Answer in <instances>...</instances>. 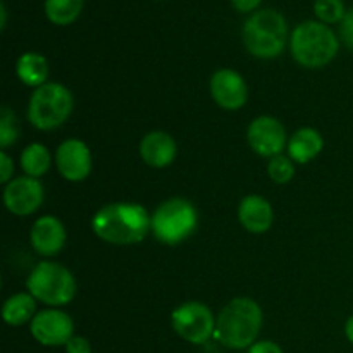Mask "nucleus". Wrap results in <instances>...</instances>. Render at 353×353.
Segmentation results:
<instances>
[{
	"label": "nucleus",
	"mask_w": 353,
	"mask_h": 353,
	"mask_svg": "<svg viewBox=\"0 0 353 353\" xmlns=\"http://www.w3.org/2000/svg\"><path fill=\"white\" fill-rule=\"evenodd\" d=\"M93 233L110 245H134L152 231V216L134 202L107 203L92 219Z\"/></svg>",
	"instance_id": "nucleus-1"
},
{
	"label": "nucleus",
	"mask_w": 353,
	"mask_h": 353,
	"mask_svg": "<svg viewBox=\"0 0 353 353\" xmlns=\"http://www.w3.org/2000/svg\"><path fill=\"white\" fill-rule=\"evenodd\" d=\"M264 314L255 300L240 296L224 307L216 317L214 338L231 350H245L257 341Z\"/></svg>",
	"instance_id": "nucleus-2"
},
{
	"label": "nucleus",
	"mask_w": 353,
	"mask_h": 353,
	"mask_svg": "<svg viewBox=\"0 0 353 353\" xmlns=\"http://www.w3.org/2000/svg\"><path fill=\"white\" fill-rule=\"evenodd\" d=\"M340 41L327 24L305 21L293 30L290 50L293 59L307 69H319L330 64L338 54Z\"/></svg>",
	"instance_id": "nucleus-3"
},
{
	"label": "nucleus",
	"mask_w": 353,
	"mask_h": 353,
	"mask_svg": "<svg viewBox=\"0 0 353 353\" xmlns=\"http://www.w3.org/2000/svg\"><path fill=\"white\" fill-rule=\"evenodd\" d=\"M288 40L285 17L272 9H264L248 17L243 26V43L257 59H274L283 54Z\"/></svg>",
	"instance_id": "nucleus-4"
},
{
	"label": "nucleus",
	"mask_w": 353,
	"mask_h": 353,
	"mask_svg": "<svg viewBox=\"0 0 353 353\" xmlns=\"http://www.w3.org/2000/svg\"><path fill=\"white\" fill-rule=\"evenodd\" d=\"M26 288L28 293L37 299V302L57 309L72 302L76 295V279L64 265L41 261L28 276Z\"/></svg>",
	"instance_id": "nucleus-5"
},
{
	"label": "nucleus",
	"mask_w": 353,
	"mask_h": 353,
	"mask_svg": "<svg viewBox=\"0 0 353 353\" xmlns=\"http://www.w3.org/2000/svg\"><path fill=\"white\" fill-rule=\"evenodd\" d=\"M199 224V214L190 200L169 199L152 214V234L161 243L174 247L192 236Z\"/></svg>",
	"instance_id": "nucleus-6"
},
{
	"label": "nucleus",
	"mask_w": 353,
	"mask_h": 353,
	"mask_svg": "<svg viewBox=\"0 0 353 353\" xmlns=\"http://www.w3.org/2000/svg\"><path fill=\"white\" fill-rule=\"evenodd\" d=\"M72 95L61 83H45L28 102V119L37 130L52 131L62 126L72 112Z\"/></svg>",
	"instance_id": "nucleus-7"
},
{
	"label": "nucleus",
	"mask_w": 353,
	"mask_h": 353,
	"mask_svg": "<svg viewBox=\"0 0 353 353\" xmlns=\"http://www.w3.org/2000/svg\"><path fill=\"white\" fill-rule=\"evenodd\" d=\"M171 324L179 338L193 345H203L216 333V317L202 302H185L176 307Z\"/></svg>",
	"instance_id": "nucleus-8"
},
{
	"label": "nucleus",
	"mask_w": 353,
	"mask_h": 353,
	"mask_svg": "<svg viewBox=\"0 0 353 353\" xmlns=\"http://www.w3.org/2000/svg\"><path fill=\"white\" fill-rule=\"evenodd\" d=\"M247 141L255 154L269 159L281 155L288 147L285 126L271 116H259L252 121L247 130Z\"/></svg>",
	"instance_id": "nucleus-9"
},
{
	"label": "nucleus",
	"mask_w": 353,
	"mask_h": 353,
	"mask_svg": "<svg viewBox=\"0 0 353 353\" xmlns=\"http://www.w3.org/2000/svg\"><path fill=\"white\" fill-rule=\"evenodd\" d=\"M31 336L43 347H65L74 336V323L65 312L59 309H47L37 312L30 323Z\"/></svg>",
	"instance_id": "nucleus-10"
},
{
	"label": "nucleus",
	"mask_w": 353,
	"mask_h": 353,
	"mask_svg": "<svg viewBox=\"0 0 353 353\" xmlns=\"http://www.w3.org/2000/svg\"><path fill=\"white\" fill-rule=\"evenodd\" d=\"M43 185L37 178L21 176L9 181L3 188V205L14 216H30L43 203Z\"/></svg>",
	"instance_id": "nucleus-11"
},
{
	"label": "nucleus",
	"mask_w": 353,
	"mask_h": 353,
	"mask_svg": "<svg viewBox=\"0 0 353 353\" xmlns=\"http://www.w3.org/2000/svg\"><path fill=\"white\" fill-rule=\"evenodd\" d=\"M55 165L64 179L71 183L83 181L92 172V152L85 141L69 138L55 152Z\"/></svg>",
	"instance_id": "nucleus-12"
},
{
	"label": "nucleus",
	"mask_w": 353,
	"mask_h": 353,
	"mask_svg": "<svg viewBox=\"0 0 353 353\" xmlns=\"http://www.w3.org/2000/svg\"><path fill=\"white\" fill-rule=\"evenodd\" d=\"M210 95L221 109L238 110L247 103L248 86L243 76L233 69H219L209 83Z\"/></svg>",
	"instance_id": "nucleus-13"
},
{
	"label": "nucleus",
	"mask_w": 353,
	"mask_h": 353,
	"mask_svg": "<svg viewBox=\"0 0 353 353\" xmlns=\"http://www.w3.org/2000/svg\"><path fill=\"white\" fill-rule=\"evenodd\" d=\"M65 228L57 217L41 216L31 228L30 240L34 252L43 257L57 255L65 245Z\"/></svg>",
	"instance_id": "nucleus-14"
},
{
	"label": "nucleus",
	"mask_w": 353,
	"mask_h": 353,
	"mask_svg": "<svg viewBox=\"0 0 353 353\" xmlns=\"http://www.w3.org/2000/svg\"><path fill=\"white\" fill-rule=\"evenodd\" d=\"M140 155L147 165L154 169H164L174 162L178 155V145L174 138L165 131H150L140 141Z\"/></svg>",
	"instance_id": "nucleus-15"
},
{
	"label": "nucleus",
	"mask_w": 353,
	"mask_h": 353,
	"mask_svg": "<svg viewBox=\"0 0 353 353\" xmlns=\"http://www.w3.org/2000/svg\"><path fill=\"white\" fill-rule=\"evenodd\" d=\"M238 219L248 233L262 234L271 230L272 221H274V210L264 196L248 195L240 202Z\"/></svg>",
	"instance_id": "nucleus-16"
},
{
	"label": "nucleus",
	"mask_w": 353,
	"mask_h": 353,
	"mask_svg": "<svg viewBox=\"0 0 353 353\" xmlns=\"http://www.w3.org/2000/svg\"><path fill=\"white\" fill-rule=\"evenodd\" d=\"M324 140L321 133L314 128H300L290 137L288 155L296 164H307L323 152Z\"/></svg>",
	"instance_id": "nucleus-17"
},
{
	"label": "nucleus",
	"mask_w": 353,
	"mask_h": 353,
	"mask_svg": "<svg viewBox=\"0 0 353 353\" xmlns=\"http://www.w3.org/2000/svg\"><path fill=\"white\" fill-rule=\"evenodd\" d=\"M16 74L21 83L31 88H40L47 83L48 78V62L43 55L37 52H26L21 55L16 62Z\"/></svg>",
	"instance_id": "nucleus-18"
},
{
	"label": "nucleus",
	"mask_w": 353,
	"mask_h": 353,
	"mask_svg": "<svg viewBox=\"0 0 353 353\" xmlns=\"http://www.w3.org/2000/svg\"><path fill=\"white\" fill-rule=\"evenodd\" d=\"M37 316V299L31 293H16L2 307V317L9 326H24Z\"/></svg>",
	"instance_id": "nucleus-19"
},
{
	"label": "nucleus",
	"mask_w": 353,
	"mask_h": 353,
	"mask_svg": "<svg viewBox=\"0 0 353 353\" xmlns=\"http://www.w3.org/2000/svg\"><path fill=\"white\" fill-rule=\"evenodd\" d=\"M52 155L48 148L41 143H31L21 154V168L24 174L31 178H41L50 169Z\"/></svg>",
	"instance_id": "nucleus-20"
},
{
	"label": "nucleus",
	"mask_w": 353,
	"mask_h": 353,
	"mask_svg": "<svg viewBox=\"0 0 353 353\" xmlns=\"http://www.w3.org/2000/svg\"><path fill=\"white\" fill-rule=\"evenodd\" d=\"M83 3L85 0H47L45 14L54 24L65 26L78 19L83 10Z\"/></svg>",
	"instance_id": "nucleus-21"
},
{
	"label": "nucleus",
	"mask_w": 353,
	"mask_h": 353,
	"mask_svg": "<svg viewBox=\"0 0 353 353\" xmlns=\"http://www.w3.org/2000/svg\"><path fill=\"white\" fill-rule=\"evenodd\" d=\"M314 10H316V16L319 17L321 23L324 24L341 23V19L347 14L343 0H316Z\"/></svg>",
	"instance_id": "nucleus-22"
},
{
	"label": "nucleus",
	"mask_w": 353,
	"mask_h": 353,
	"mask_svg": "<svg viewBox=\"0 0 353 353\" xmlns=\"http://www.w3.org/2000/svg\"><path fill=\"white\" fill-rule=\"evenodd\" d=\"M268 172L272 181L278 183V185H285V183L292 181L293 174H295V165H293L292 159L281 154L269 159Z\"/></svg>",
	"instance_id": "nucleus-23"
},
{
	"label": "nucleus",
	"mask_w": 353,
	"mask_h": 353,
	"mask_svg": "<svg viewBox=\"0 0 353 353\" xmlns=\"http://www.w3.org/2000/svg\"><path fill=\"white\" fill-rule=\"evenodd\" d=\"M19 138V126H17L16 114L9 107H2L0 110V147L7 148Z\"/></svg>",
	"instance_id": "nucleus-24"
},
{
	"label": "nucleus",
	"mask_w": 353,
	"mask_h": 353,
	"mask_svg": "<svg viewBox=\"0 0 353 353\" xmlns=\"http://www.w3.org/2000/svg\"><path fill=\"white\" fill-rule=\"evenodd\" d=\"M340 37L350 50H353V9L347 10L340 23Z\"/></svg>",
	"instance_id": "nucleus-25"
},
{
	"label": "nucleus",
	"mask_w": 353,
	"mask_h": 353,
	"mask_svg": "<svg viewBox=\"0 0 353 353\" xmlns=\"http://www.w3.org/2000/svg\"><path fill=\"white\" fill-rule=\"evenodd\" d=\"M14 174V162L6 152H0V183L7 185L9 181H12Z\"/></svg>",
	"instance_id": "nucleus-26"
},
{
	"label": "nucleus",
	"mask_w": 353,
	"mask_h": 353,
	"mask_svg": "<svg viewBox=\"0 0 353 353\" xmlns=\"http://www.w3.org/2000/svg\"><path fill=\"white\" fill-rule=\"evenodd\" d=\"M64 348L65 353H92V345L85 336H72Z\"/></svg>",
	"instance_id": "nucleus-27"
},
{
	"label": "nucleus",
	"mask_w": 353,
	"mask_h": 353,
	"mask_svg": "<svg viewBox=\"0 0 353 353\" xmlns=\"http://www.w3.org/2000/svg\"><path fill=\"white\" fill-rule=\"evenodd\" d=\"M247 353H283V350L278 343H274V341L262 340L255 341V343L248 348Z\"/></svg>",
	"instance_id": "nucleus-28"
},
{
	"label": "nucleus",
	"mask_w": 353,
	"mask_h": 353,
	"mask_svg": "<svg viewBox=\"0 0 353 353\" xmlns=\"http://www.w3.org/2000/svg\"><path fill=\"white\" fill-rule=\"evenodd\" d=\"M231 2H233L234 9H238L240 12H250V10L257 9L262 0H231Z\"/></svg>",
	"instance_id": "nucleus-29"
},
{
	"label": "nucleus",
	"mask_w": 353,
	"mask_h": 353,
	"mask_svg": "<svg viewBox=\"0 0 353 353\" xmlns=\"http://www.w3.org/2000/svg\"><path fill=\"white\" fill-rule=\"evenodd\" d=\"M345 336H347V340L353 345V314L348 317L347 323H345Z\"/></svg>",
	"instance_id": "nucleus-30"
},
{
	"label": "nucleus",
	"mask_w": 353,
	"mask_h": 353,
	"mask_svg": "<svg viewBox=\"0 0 353 353\" xmlns=\"http://www.w3.org/2000/svg\"><path fill=\"white\" fill-rule=\"evenodd\" d=\"M0 9H2V30L3 28H6V7H0Z\"/></svg>",
	"instance_id": "nucleus-31"
}]
</instances>
